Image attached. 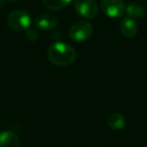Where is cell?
<instances>
[{
	"instance_id": "6da1fadb",
	"label": "cell",
	"mask_w": 147,
	"mask_h": 147,
	"mask_svg": "<svg viewBox=\"0 0 147 147\" xmlns=\"http://www.w3.org/2000/svg\"><path fill=\"white\" fill-rule=\"evenodd\" d=\"M76 57L75 49L61 41L51 43L47 49V59L57 67H67L76 61Z\"/></svg>"
},
{
	"instance_id": "7a4b0ae2",
	"label": "cell",
	"mask_w": 147,
	"mask_h": 147,
	"mask_svg": "<svg viewBox=\"0 0 147 147\" xmlns=\"http://www.w3.org/2000/svg\"><path fill=\"white\" fill-rule=\"evenodd\" d=\"M6 23L13 30L23 31L29 28L31 24V17L25 10L17 9L9 13L6 18Z\"/></svg>"
},
{
	"instance_id": "3957f363",
	"label": "cell",
	"mask_w": 147,
	"mask_h": 147,
	"mask_svg": "<svg viewBox=\"0 0 147 147\" xmlns=\"http://www.w3.org/2000/svg\"><path fill=\"white\" fill-rule=\"evenodd\" d=\"M93 34V26L87 21H78L74 23L69 29V35L71 40L83 42L89 39Z\"/></svg>"
},
{
	"instance_id": "277c9868",
	"label": "cell",
	"mask_w": 147,
	"mask_h": 147,
	"mask_svg": "<svg viewBox=\"0 0 147 147\" xmlns=\"http://www.w3.org/2000/svg\"><path fill=\"white\" fill-rule=\"evenodd\" d=\"M101 8L107 16L119 18L126 11V5L123 0H101Z\"/></svg>"
},
{
	"instance_id": "5b68a950",
	"label": "cell",
	"mask_w": 147,
	"mask_h": 147,
	"mask_svg": "<svg viewBox=\"0 0 147 147\" xmlns=\"http://www.w3.org/2000/svg\"><path fill=\"white\" fill-rule=\"evenodd\" d=\"M74 6L82 17L92 19L98 14V5L96 0H75Z\"/></svg>"
},
{
	"instance_id": "8992f818",
	"label": "cell",
	"mask_w": 147,
	"mask_h": 147,
	"mask_svg": "<svg viewBox=\"0 0 147 147\" xmlns=\"http://www.w3.org/2000/svg\"><path fill=\"white\" fill-rule=\"evenodd\" d=\"M57 18L51 14H39L34 18V24L41 30H51L57 25Z\"/></svg>"
},
{
	"instance_id": "52a82bcc",
	"label": "cell",
	"mask_w": 147,
	"mask_h": 147,
	"mask_svg": "<svg viewBox=\"0 0 147 147\" xmlns=\"http://www.w3.org/2000/svg\"><path fill=\"white\" fill-rule=\"evenodd\" d=\"M120 31L126 37H134L138 31L136 21L131 17H125L120 23Z\"/></svg>"
},
{
	"instance_id": "ba28073f",
	"label": "cell",
	"mask_w": 147,
	"mask_h": 147,
	"mask_svg": "<svg viewBox=\"0 0 147 147\" xmlns=\"http://www.w3.org/2000/svg\"><path fill=\"white\" fill-rule=\"evenodd\" d=\"M0 147H20V140L15 133L3 131L0 133Z\"/></svg>"
},
{
	"instance_id": "9c48e42d",
	"label": "cell",
	"mask_w": 147,
	"mask_h": 147,
	"mask_svg": "<svg viewBox=\"0 0 147 147\" xmlns=\"http://www.w3.org/2000/svg\"><path fill=\"white\" fill-rule=\"evenodd\" d=\"M126 118L123 114L120 113H114L111 114L108 118V125L113 130H120L124 128L126 125Z\"/></svg>"
},
{
	"instance_id": "30bf717a",
	"label": "cell",
	"mask_w": 147,
	"mask_h": 147,
	"mask_svg": "<svg viewBox=\"0 0 147 147\" xmlns=\"http://www.w3.org/2000/svg\"><path fill=\"white\" fill-rule=\"evenodd\" d=\"M73 0H42V3L47 9L53 11H59L67 6Z\"/></svg>"
},
{
	"instance_id": "8fae6325",
	"label": "cell",
	"mask_w": 147,
	"mask_h": 147,
	"mask_svg": "<svg viewBox=\"0 0 147 147\" xmlns=\"http://www.w3.org/2000/svg\"><path fill=\"white\" fill-rule=\"evenodd\" d=\"M128 17L131 18H140L144 15L145 10L141 5L137 4V3H130L128 6H126V11Z\"/></svg>"
},
{
	"instance_id": "7c38bea8",
	"label": "cell",
	"mask_w": 147,
	"mask_h": 147,
	"mask_svg": "<svg viewBox=\"0 0 147 147\" xmlns=\"http://www.w3.org/2000/svg\"><path fill=\"white\" fill-rule=\"evenodd\" d=\"M26 37L27 39H29L30 41H35L38 38V33L35 29L32 28H28L26 29Z\"/></svg>"
},
{
	"instance_id": "4fadbf2b",
	"label": "cell",
	"mask_w": 147,
	"mask_h": 147,
	"mask_svg": "<svg viewBox=\"0 0 147 147\" xmlns=\"http://www.w3.org/2000/svg\"><path fill=\"white\" fill-rule=\"evenodd\" d=\"M4 2H5V0H0V6L4 4Z\"/></svg>"
},
{
	"instance_id": "5bb4252c",
	"label": "cell",
	"mask_w": 147,
	"mask_h": 147,
	"mask_svg": "<svg viewBox=\"0 0 147 147\" xmlns=\"http://www.w3.org/2000/svg\"><path fill=\"white\" fill-rule=\"evenodd\" d=\"M9 1H17V0H9Z\"/></svg>"
}]
</instances>
